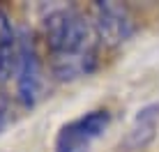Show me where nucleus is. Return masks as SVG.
Returning <instances> with one entry per match:
<instances>
[{
    "mask_svg": "<svg viewBox=\"0 0 159 152\" xmlns=\"http://www.w3.org/2000/svg\"><path fill=\"white\" fill-rule=\"evenodd\" d=\"M44 42L51 58V72L58 81L90 76L99 65V39L92 21L81 9L53 7L42 21Z\"/></svg>",
    "mask_w": 159,
    "mask_h": 152,
    "instance_id": "1",
    "label": "nucleus"
},
{
    "mask_svg": "<svg viewBox=\"0 0 159 152\" xmlns=\"http://www.w3.org/2000/svg\"><path fill=\"white\" fill-rule=\"evenodd\" d=\"M111 124L108 111H90L81 118L67 122L58 132L56 138V152H90L97 138L104 136V132Z\"/></svg>",
    "mask_w": 159,
    "mask_h": 152,
    "instance_id": "2",
    "label": "nucleus"
},
{
    "mask_svg": "<svg viewBox=\"0 0 159 152\" xmlns=\"http://www.w3.org/2000/svg\"><path fill=\"white\" fill-rule=\"evenodd\" d=\"M42 92V62L35 39L25 28L19 30V65H16V97L21 106L32 108Z\"/></svg>",
    "mask_w": 159,
    "mask_h": 152,
    "instance_id": "3",
    "label": "nucleus"
},
{
    "mask_svg": "<svg viewBox=\"0 0 159 152\" xmlns=\"http://www.w3.org/2000/svg\"><path fill=\"white\" fill-rule=\"evenodd\" d=\"M92 25H95L99 44L108 48L122 46L127 39H131V35L136 30L131 12L120 2H97Z\"/></svg>",
    "mask_w": 159,
    "mask_h": 152,
    "instance_id": "4",
    "label": "nucleus"
},
{
    "mask_svg": "<svg viewBox=\"0 0 159 152\" xmlns=\"http://www.w3.org/2000/svg\"><path fill=\"white\" fill-rule=\"evenodd\" d=\"M19 65V30L12 25L7 14L0 12V83L16 76Z\"/></svg>",
    "mask_w": 159,
    "mask_h": 152,
    "instance_id": "5",
    "label": "nucleus"
},
{
    "mask_svg": "<svg viewBox=\"0 0 159 152\" xmlns=\"http://www.w3.org/2000/svg\"><path fill=\"white\" fill-rule=\"evenodd\" d=\"M157 120H159V106H148L143 111H139L134 124H131L127 138H125V148L127 150H143L152 138H155L157 132Z\"/></svg>",
    "mask_w": 159,
    "mask_h": 152,
    "instance_id": "6",
    "label": "nucleus"
},
{
    "mask_svg": "<svg viewBox=\"0 0 159 152\" xmlns=\"http://www.w3.org/2000/svg\"><path fill=\"white\" fill-rule=\"evenodd\" d=\"M7 113H9V108H7V97L0 92V134H2L5 124H7Z\"/></svg>",
    "mask_w": 159,
    "mask_h": 152,
    "instance_id": "7",
    "label": "nucleus"
}]
</instances>
